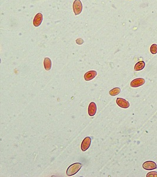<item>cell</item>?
Here are the masks:
<instances>
[{
	"instance_id": "13",
	"label": "cell",
	"mask_w": 157,
	"mask_h": 177,
	"mask_svg": "<svg viewBox=\"0 0 157 177\" xmlns=\"http://www.w3.org/2000/svg\"><path fill=\"white\" fill-rule=\"evenodd\" d=\"M150 52L152 55H156L157 53V44H153L150 47Z\"/></svg>"
},
{
	"instance_id": "3",
	"label": "cell",
	"mask_w": 157,
	"mask_h": 177,
	"mask_svg": "<svg viewBox=\"0 0 157 177\" xmlns=\"http://www.w3.org/2000/svg\"><path fill=\"white\" fill-rule=\"evenodd\" d=\"M91 144V138L90 136L86 137L82 142V144L81 145V150L83 152L86 151V150L90 148Z\"/></svg>"
},
{
	"instance_id": "1",
	"label": "cell",
	"mask_w": 157,
	"mask_h": 177,
	"mask_svg": "<svg viewBox=\"0 0 157 177\" xmlns=\"http://www.w3.org/2000/svg\"><path fill=\"white\" fill-rule=\"evenodd\" d=\"M82 166V164L81 163H75L69 166L67 170V175L69 176H73L77 174L80 170Z\"/></svg>"
},
{
	"instance_id": "5",
	"label": "cell",
	"mask_w": 157,
	"mask_h": 177,
	"mask_svg": "<svg viewBox=\"0 0 157 177\" xmlns=\"http://www.w3.org/2000/svg\"><path fill=\"white\" fill-rule=\"evenodd\" d=\"M116 102L118 106L123 109H128L130 105L129 103L127 100L123 98H120V97L117 99Z\"/></svg>"
},
{
	"instance_id": "12",
	"label": "cell",
	"mask_w": 157,
	"mask_h": 177,
	"mask_svg": "<svg viewBox=\"0 0 157 177\" xmlns=\"http://www.w3.org/2000/svg\"><path fill=\"white\" fill-rule=\"evenodd\" d=\"M121 92V89L119 87H115L112 88V90H111L109 92L110 94L112 96H117V94H118L119 93Z\"/></svg>"
},
{
	"instance_id": "7",
	"label": "cell",
	"mask_w": 157,
	"mask_h": 177,
	"mask_svg": "<svg viewBox=\"0 0 157 177\" xmlns=\"http://www.w3.org/2000/svg\"><path fill=\"white\" fill-rule=\"evenodd\" d=\"M97 75V72L95 70H91L87 72L84 75V79L86 81H90L93 79H94L96 76Z\"/></svg>"
},
{
	"instance_id": "6",
	"label": "cell",
	"mask_w": 157,
	"mask_h": 177,
	"mask_svg": "<svg viewBox=\"0 0 157 177\" xmlns=\"http://www.w3.org/2000/svg\"><path fill=\"white\" fill-rule=\"evenodd\" d=\"M145 81L142 78H137L131 82V86L132 87H138L144 85Z\"/></svg>"
},
{
	"instance_id": "15",
	"label": "cell",
	"mask_w": 157,
	"mask_h": 177,
	"mask_svg": "<svg viewBox=\"0 0 157 177\" xmlns=\"http://www.w3.org/2000/svg\"><path fill=\"white\" fill-rule=\"evenodd\" d=\"M76 43L78 44H82L84 43V40L82 39H78L77 40H76Z\"/></svg>"
},
{
	"instance_id": "2",
	"label": "cell",
	"mask_w": 157,
	"mask_h": 177,
	"mask_svg": "<svg viewBox=\"0 0 157 177\" xmlns=\"http://www.w3.org/2000/svg\"><path fill=\"white\" fill-rule=\"evenodd\" d=\"M82 5L80 0H75L73 4V10L75 15H79L82 12Z\"/></svg>"
},
{
	"instance_id": "10",
	"label": "cell",
	"mask_w": 157,
	"mask_h": 177,
	"mask_svg": "<svg viewBox=\"0 0 157 177\" xmlns=\"http://www.w3.org/2000/svg\"><path fill=\"white\" fill-rule=\"evenodd\" d=\"M44 66L46 70L49 71L51 70L52 67V61L51 59L48 57H46L44 60Z\"/></svg>"
},
{
	"instance_id": "11",
	"label": "cell",
	"mask_w": 157,
	"mask_h": 177,
	"mask_svg": "<svg viewBox=\"0 0 157 177\" xmlns=\"http://www.w3.org/2000/svg\"><path fill=\"white\" fill-rule=\"evenodd\" d=\"M145 66V63L144 61H138L134 66V70L137 71H137H141L142 69H144Z\"/></svg>"
},
{
	"instance_id": "9",
	"label": "cell",
	"mask_w": 157,
	"mask_h": 177,
	"mask_svg": "<svg viewBox=\"0 0 157 177\" xmlns=\"http://www.w3.org/2000/svg\"><path fill=\"white\" fill-rule=\"evenodd\" d=\"M97 112V105L95 103L91 102L88 106V114L90 116H94Z\"/></svg>"
},
{
	"instance_id": "14",
	"label": "cell",
	"mask_w": 157,
	"mask_h": 177,
	"mask_svg": "<svg viewBox=\"0 0 157 177\" xmlns=\"http://www.w3.org/2000/svg\"><path fill=\"white\" fill-rule=\"evenodd\" d=\"M146 177H157V172L152 171L146 174Z\"/></svg>"
},
{
	"instance_id": "4",
	"label": "cell",
	"mask_w": 157,
	"mask_h": 177,
	"mask_svg": "<svg viewBox=\"0 0 157 177\" xmlns=\"http://www.w3.org/2000/svg\"><path fill=\"white\" fill-rule=\"evenodd\" d=\"M142 168L145 170H154L156 169L157 165L154 161H148L142 164Z\"/></svg>"
},
{
	"instance_id": "8",
	"label": "cell",
	"mask_w": 157,
	"mask_h": 177,
	"mask_svg": "<svg viewBox=\"0 0 157 177\" xmlns=\"http://www.w3.org/2000/svg\"><path fill=\"white\" fill-rule=\"evenodd\" d=\"M42 20H43L42 14L41 13H38L34 17L33 20V25L35 27L40 26L42 23Z\"/></svg>"
}]
</instances>
